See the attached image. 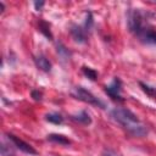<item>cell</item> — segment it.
I'll use <instances>...</instances> for the list:
<instances>
[{
    "label": "cell",
    "instance_id": "6da1fadb",
    "mask_svg": "<svg viewBox=\"0 0 156 156\" xmlns=\"http://www.w3.org/2000/svg\"><path fill=\"white\" fill-rule=\"evenodd\" d=\"M111 117L119 123L128 134L133 136H145L147 134V128L139 121L135 113L126 107H116L111 111Z\"/></svg>",
    "mask_w": 156,
    "mask_h": 156
},
{
    "label": "cell",
    "instance_id": "7a4b0ae2",
    "mask_svg": "<svg viewBox=\"0 0 156 156\" xmlns=\"http://www.w3.org/2000/svg\"><path fill=\"white\" fill-rule=\"evenodd\" d=\"M71 95L79 100V101H83V102H87V104H90L93 106H98L100 108H106V105L104 101H101L99 98H96L93 93H90L89 90H87L85 88L83 87H74Z\"/></svg>",
    "mask_w": 156,
    "mask_h": 156
},
{
    "label": "cell",
    "instance_id": "3957f363",
    "mask_svg": "<svg viewBox=\"0 0 156 156\" xmlns=\"http://www.w3.org/2000/svg\"><path fill=\"white\" fill-rule=\"evenodd\" d=\"M127 26L129 32L133 34H138L144 26V15L139 9H132L127 12Z\"/></svg>",
    "mask_w": 156,
    "mask_h": 156
},
{
    "label": "cell",
    "instance_id": "277c9868",
    "mask_svg": "<svg viewBox=\"0 0 156 156\" xmlns=\"http://www.w3.org/2000/svg\"><path fill=\"white\" fill-rule=\"evenodd\" d=\"M105 93L112 99V100H115V101H119V102H122L124 99L122 98V80L118 78V77H116L112 82H111V84H108V85H106L105 87Z\"/></svg>",
    "mask_w": 156,
    "mask_h": 156
},
{
    "label": "cell",
    "instance_id": "5b68a950",
    "mask_svg": "<svg viewBox=\"0 0 156 156\" xmlns=\"http://www.w3.org/2000/svg\"><path fill=\"white\" fill-rule=\"evenodd\" d=\"M6 136H7V139L11 141V144H12L13 146H16L20 151H22V152H24V154H28V155H37V154H38L37 150H35L30 144L26 143L24 140L20 139L18 136H16V135H13V134H11V133H7Z\"/></svg>",
    "mask_w": 156,
    "mask_h": 156
},
{
    "label": "cell",
    "instance_id": "8992f818",
    "mask_svg": "<svg viewBox=\"0 0 156 156\" xmlns=\"http://www.w3.org/2000/svg\"><path fill=\"white\" fill-rule=\"evenodd\" d=\"M136 37L139 40L144 44L149 45H156V28H152L150 26H145L138 34Z\"/></svg>",
    "mask_w": 156,
    "mask_h": 156
},
{
    "label": "cell",
    "instance_id": "52a82bcc",
    "mask_svg": "<svg viewBox=\"0 0 156 156\" xmlns=\"http://www.w3.org/2000/svg\"><path fill=\"white\" fill-rule=\"evenodd\" d=\"M69 33L73 38V40L76 43L79 44H84L88 40V32L84 29L83 26H78V24H73L69 29Z\"/></svg>",
    "mask_w": 156,
    "mask_h": 156
},
{
    "label": "cell",
    "instance_id": "ba28073f",
    "mask_svg": "<svg viewBox=\"0 0 156 156\" xmlns=\"http://www.w3.org/2000/svg\"><path fill=\"white\" fill-rule=\"evenodd\" d=\"M69 118H71L73 122L79 123V124H84V126H89V124H91V117H90V115H89L85 110L79 111L78 113L71 115Z\"/></svg>",
    "mask_w": 156,
    "mask_h": 156
},
{
    "label": "cell",
    "instance_id": "9c48e42d",
    "mask_svg": "<svg viewBox=\"0 0 156 156\" xmlns=\"http://www.w3.org/2000/svg\"><path fill=\"white\" fill-rule=\"evenodd\" d=\"M34 63L38 69L43 72H50L51 71V62L44 56V55H37L34 57Z\"/></svg>",
    "mask_w": 156,
    "mask_h": 156
},
{
    "label": "cell",
    "instance_id": "30bf717a",
    "mask_svg": "<svg viewBox=\"0 0 156 156\" xmlns=\"http://www.w3.org/2000/svg\"><path fill=\"white\" fill-rule=\"evenodd\" d=\"M56 51H57V55L58 57L62 60V61H68L72 56V52L62 44V43H57L56 44Z\"/></svg>",
    "mask_w": 156,
    "mask_h": 156
},
{
    "label": "cell",
    "instance_id": "8fae6325",
    "mask_svg": "<svg viewBox=\"0 0 156 156\" xmlns=\"http://www.w3.org/2000/svg\"><path fill=\"white\" fill-rule=\"evenodd\" d=\"M46 139L49 141L57 143V144H61V145H69L71 144V140L67 136L62 135V134H55V133H52V134H49Z\"/></svg>",
    "mask_w": 156,
    "mask_h": 156
},
{
    "label": "cell",
    "instance_id": "7c38bea8",
    "mask_svg": "<svg viewBox=\"0 0 156 156\" xmlns=\"http://www.w3.org/2000/svg\"><path fill=\"white\" fill-rule=\"evenodd\" d=\"M45 119L52 124H62L63 123V117L62 115L57 113V112H52V113H48L45 115Z\"/></svg>",
    "mask_w": 156,
    "mask_h": 156
},
{
    "label": "cell",
    "instance_id": "4fadbf2b",
    "mask_svg": "<svg viewBox=\"0 0 156 156\" xmlns=\"http://www.w3.org/2000/svg\"><path fill=\"white\" fill-rule=\"evenodd\" d=\"M39 30H40V33L44 34L48 39H50V40L52 39V33H51V30H50V24H49L48 22L40 20V21H39Z\"/></svg>",
    "mask_w": 156,
    "mask_h": 156
},
{
    "label": "cell",
    "instance_id": "5bb4252c",
    "mask_svg": "<svg viewBox=\"0 0 156 156\" xmlns=\"http://www.w3.org/2000/svg\"><path fill=\"white\" fill-rule=\"evenodd\" d=\"M82 72H83V74H84L87 78H89L90 80H96V79H98V72H96L94 68H91V67L83 66V67H82Z\"/></svg>",
    "mask_w": 156,
    "mask_h": 156
},
{
    "label": "cell",
    "instance_id": "9a60e30c",
    "mask_svg": "<svg viewBox=\"0 0 156 156\" xmlns=\"http://www.w3.org/2000/svg\"><path fill=\"white\" fill-rule=\"evenodd\" d=\"M139 85H140L141 90H143L145 94H147L149 96H152V98L156 96V88H155V87H150V85H147V84H145V83H143V82H139Z\"/></svg>",
    "mask_w": 156,
    "mask_h": 156
},
{
    "label": "cell",
    "instance_id": "2e32d148",
    "mask_svg": "<svg viewBox=\"0 0 156 156\" xmlns=\"http://www.w3.org/2000/svg\"><path fill=\"white\" fill-rule=\"evenodd\" d=\"M93 24H94V20H93V15L91 12H87V17H85V22H84V29L89 33L93 28Z\"/></svg>",
    "mask_w": 156,
    "mask_h": 156
},
{
    "label": "cell",
    "instance_id": "e0dca14e",
    "mask_svg": "<svg viewBox=\"0 0 156 156\" xmlns=\"http://www.w3.org/2000/svg\"><path fill=\"white\" fill-rule=\"evenodd\" d=\"M10 146L12 145H6L5 143L1 144V156H15V152Z\"/></svg>",
    "mask_w": 156,
    "mask_h": 156
},
{
    "label": "cell",
    "instance_id": "ac0fdd59",
    "mask_svg": "<svg viewBox=\"0 0 156 156\" xmlns=\"http://www.w3.org/2000/svg\"><path fill=\"white\" fill-rule=\"evenodd\" d=\"M32 98L35 100V101H40L43 99V91H40L39 89H33L32 93H30Z\"/></svg>",
    "mask_w": 156,
    "mask_h": 156
},
{
    "label": "cell",
    "instance_id": "d6986e66",
    "mask_svg": "<svg viewBox=\"0 0 156 156\" xmlns=\"http://www.w3.org/2000/svg\"><path fill=\"white\" fill-rule=\"evenodd\" d=\"M102 156H121L119 154H117L116 151L113 150H110V149H105L102 151Z\"/></svg>",
    "mask_w": 156,
    "mask_h": 156
},
{
    "label": "cell",
    "instance_id": "ffe728a7",
    "mask_svg": "<svg viewBox=\"0 0 156 156\" xmlns=\"http://www.w3.org/2000/svg\"><path fill=\"white\" fill-rule=\"evenodd\" d=\"M44 4H45L44 1H35V2H34V7H35V10H37V11H40L41 7L44 6Z\"/></svg>",
    "mask_w": 156,
    "mask_h": 156
}]
</instances>
